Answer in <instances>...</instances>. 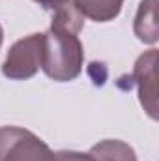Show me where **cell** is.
<instances>
[{"label": "cell", "mask_w": 159, "mask_h": 161, "mask_svg": "<svg viewBox=\"0 0 159 161\" xmlns=\"http://www.w3.org/2000/svg\"><path fill=\"white\" fill-rule=\"evenodd\" d=\"M36 4H40L43 9H47V11H58V9H62V8H66V6H69V4H73V0H34Z\"/></svg>", "instance_id": "cell-9"}, {"label": "cell", "mask_w": 159, "mask_h": 161, "mask_svg": "<svg viewBox=\"0 0 159 161\" xmlns=\"http://www.w3.org/2000/svg\"><path fill=\"white\" fill-rule=\"evenodd\" d=\"M0 161H54V152L30 129L0 125Z\"/></svg>", "instance_id": "cell-2"}, {"label": "cell", "mask_w": 159, "mask_h": 161, "mask_svg": "<svg viewBox=\"0 0 159 161\" xmlns=\"http://www.w3.org/2000/svg\"><path fill=\"white\" fill-rule=\"evenodd\" d=\"M84 66V49L79 34H73L62 26L51 25L43 32L41 69L49 79L56 82L75 80Z\"/></svg>", "instance_id": "cell-1"}, {"label": "cell", "mask_w": 159, "mask_h": 161, "mask_svg": "<svg viewBox=\"0 0 159 161\" xmlns=\"http://www.w3.org/2000/svg\"><path fill=\"white\" fill-rule=\"evenodd\" d=\"M140 105L152 120H157V49L140 54L133 68Z\"/></svg>", "instance_id": "cell-4"}, {"label": "cell", "mask_w": 159, "mask_h": 161, "mask_svg": "<svg viewBox=\"0 0 159 161\" xmlns=\"http://www.w3.org/2000/svg\"><path fill=\"white\" fill-rule=\"evenodd\" d=\"M94 161H139L135 148L118 139H105L94 144L88 152Z\"/></svg>", "instance_id": "cell-7"}, {"label": "cell", "mask_w": 159, "mask_h": 161, "mask_svg": "<svg viewBox=\"0 0 159 161\" xmlns=\"http://www.w3.org/2000/svg\"><path fill=\"white\" fill-rule=\"evenodd\" d=\"M156 11H157V0H142L139 4L135 23H133L135 36L142 43H148V45H154L159 40V26Z\"/></svg>", "instance_id": "cell-5"}, {"label": "cell", "mask_w": 159, "mask_h": 161, "mask_svg": "<svg viewBox=\"0 0 159 161\" xmlns=\"http://www.w3.org/2000/svg\"><path fill=\"white\" fill-rule=\"evenodd\" d=\"M125 0H73L77 11L84 19L96 23H111L122 13Z\"/></svg>", "instance_id": "cell-6"}, {"label": "cell", "mask_w": 159, "mask_h": 161, "mask_svg": "<svg viewBox=\"0 0 159 161\" xmlns=\"http://www.w3.org/2000/svg\"><path fill=\"white\" fill-rule=\"evenodd\" d=\"M2 41H4V28H2V25H0V47H2Z\"/></svg>", "instance_id": "cell-10"}, {"label": "cell", "mask_w": 159, "mask_h": 161, "mask_svg": "<svg viewBox=\"0 0 159 161\" xmlns=\"http://www.w3.org/2000/svg\"><path fill=\"white\" fill-rule=\"evenodd\" d=\"M54 161H94L90 154H82L75 150H60L54 154Z\"/></svg>", "instance_id": "cell-8"}, {"label": "cell", "mask_w": 159, "mask_h": 161, "mask_svg": "<svg viewBox=\"0 0 159 161\" xmlns=\"http://www.w3.org/2000/svg\"><path fill=\"white\" fill-rule=\"evenodd\" d=\"M43 34H30L17 40L2 64V75L9 80H28L41 69Z\"/></svg>", "instance_id": "cell-3"}]
</instances>
